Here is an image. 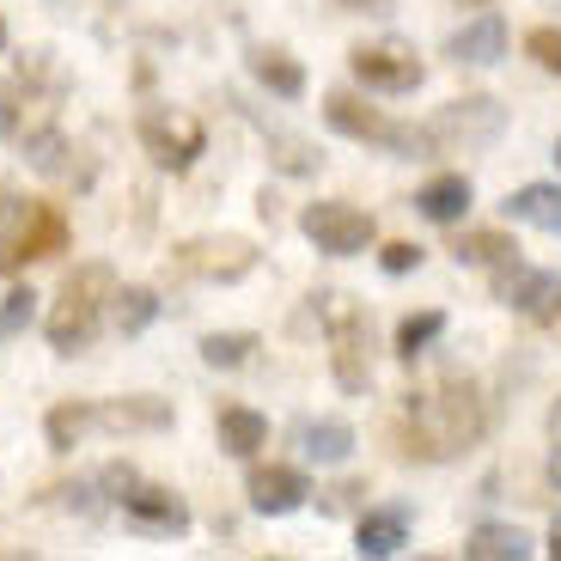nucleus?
<instances>
[{"label": "nucleus", "instance_id": "obj_8", "mask_svg": "<svg viewBox=\"0 0 561 561\" xmlns=\"http://www.w3.org/2000/svg\"><path fill=\"white\" fill-rule=\"evenodd\" d=\"M348 73L366 85V92H415L427 68L415 61V49H397V43H360V49H348Z\"/></svg>", "mask_w": 561, "mask_h": 561}, {"label": "nucleus", "instance_id": "obj_11", "mask_svg": "<svg viewBox=\"0 0 561 561\" xmlns=\"http://www.w3.org/2000/svg\"><path fill=\"white\" fill-rule=\"evenodd\" d=\"M68 251V220H61V208H49V202H31L25 220H19L13 232V251H7V275L25 263H43V256Z\"/></svg>", "mask_w": 561, "mask_h": 561}, {"label": "nucleus", "instance_id": "obj_34", "mask_svg": "<svg viewBox=\"0 0 561 561\" xmlns=\"http://www.w3.org/2000/svg\"><path fill=\"white\" fill-rule=\"evenodd\" d=\"M348 13H391V0H342Z\"/></svg>", "mask_w": 561, "mask_h": 561}, {"label": "nucleus", "instance_id": "obj_9", "mask_svg": "<svg viewBox=\"0 0 561 561\" xmlns=\"http://www.w3.org/2000/svg\"><path fill=\"white\" fill-rule=\"evenodd\" d=\"M178 268L196 280H244L256 268V244L251 239H190V244H178Z\"/></svg>", "mask_w": 561, "mask_h": 561}, {"label": "nucleus", "instance_id": "obj_15", "mask_svg": "<svg viewBox=\"0 0 561 561\" xmlns=\"http://www.w3.org/2000/svg\"><path fill=\"white\" fill-rule=\"evenodd\" d=\"M92 421L111 427V434H165V427H171V403H159V397H116V403L92 409Z\"/></svg>", "mask_w": 561, "mask_h": 561}, {"label": "nucleus", "instance_id": "obj_38", "mask_svg": "<svg viewBox=\"0 0 561 561\" xmlns=\"http://www.w3.org/2000/svg\"><path fill=\"white\" fill-rule=\"evenodd\" d=\"M556 165H561V140H556Z\"/></svg>", "mask_w": 561, "mask_h": 561}, {"label": "nucleus", "instance_id": "obj_29", "mask_svg": "<svg viewBox=\"0 0 561 561\" xmlns=\"http://www.w3.org/2000/svg\"><path fill=\"white\" fill-rule=\"evenodd\" d=\"M25 159L37 171H68V140H61V128H37L25 140Z\"/></svg>", "mask_w": 561, "mask_h": 561}, {"label": "nucleus", "instance_id": "obj_18", "mask_svg": "<svg viewBox=\"0 0 561 561\" xmlns=\"http://www.w3.org/2000/svg\"><path fill=\"white\" fill-rule=\"evenodd\" d=\"M214 434H220V446L232 451V458H256V451L268 446V421L244 403H220L214 409Z\"/></svg>", "mask_w": 561, "mask_h": 561}, {"label": "nucleus", "instance_id": "obj_39", "mask_svg": "<svg viewBox=\"0 0 561 561\" xmlns=\"http://www.w3.org/2000/svg\"><path fill=\"white\" fill-rule=\"evenodd\" d=\"M0 43H7V25H0Z\"/></svg>", "mask_w": 561, "mask_h": 561}, {"label": "nucleus", "instance_id": "obj_20", "mask_svg": "<svg viewBox=\"0 0 561 561\" xmlns=\"http://www.w3.org/2000/svg\"><path fill=\"white\" fill-rule=\"evenodd\" d=\"M506 214L525 226H543V232H561V183H525V190H513Z\"/></svg>", "mask_w": 561, "mask_h": 561}, {"label": "nucleus", "instance_id": "obj_14", "mask_svg": "<svg viewBox=\"0 0 561 561\" xmlns=\"http://www.w3.org/2000/svg\"><path fill=\"white\" fill-rule=\"evenodd\" d=\"M494 128H501V104L494 99H458L427 123V135L434 140H489Z\"/></svg>", "mask_w": 561, "mask_h": 561}, {"label": "nucleus", "instance_id": "obj_37", "mask_svg": "<svg viewBox=\"0 0 561 561\" xmlns=\"http://www.w3.org/2000/svg\"><path fill=\"white\" fill-rule=\"evenodd\" d=\"M458 7H494V0H458Z\"/></svg>", "mask_w": 561, "mask_h": 561}, {"label": "nucleus", "instance_id": "obj_10", "mask_svg": "<svg viewBox=\"0 0 561 561\" xmlns=\"http://www.w3.org/2000/svg\"><path fill=\"white\" fill-rule=\"evenodd\" d=\"M330 366H336V385L348 397L366 391V379H373V330H366L360 311H342L330 323Z\"/></svg>", "mask_w": 561, "mask_h": 561}, {"label": "nucleus", "instance_id": "obj_6", "mask_svg": "<svg viewBox=\"0 0 561 561\" xmlns=\"http://www.w3.org/2000/svg\"><path fill=\"white\" fill-rule=\"evenodd\" d=\"M140 147L153 153V165H165V171H190V165H196V153L208 147V135H202L196 116H183V111H165V104H153V111H140Z\"/></svg>", "mask_w": 561, "mask_h": 561}, {"label": "nucleus", "instance_id": "obj_3", "mask_svg": "<svg viewBox=\"0 0 561 561\" xmlns=\"http://www.w3.org/2000/svg\"><path fill=\"white\" fill-rule=\"evenodd\" d=\"M323 123L336 128V135H348V140H366V147H385V153H403V159H421V153L439 147L427 128L397 123V116L373 111V104L354 99V92H330V99H323Z\"/></svg>", "mask_w": 561, "mask_h": 561}, {"label": "nucleus", "instance_id": "obj_31", "mask_svg": "<svg viewBox=\"0 0 561 561\" xmlns=\"http://www.w3.org/2000/svg\"><path fill=\"white\" fill-rule=\"evenodd\" d=\"M25 208L31 202H13L0 190V275H7V251H13V232H19V220H25Z\"/></svg>", "mask_w": 561, "mask_h": 561}, {"label": "nucleus", "instance_id": "obj_28", "mask_svg": "<svg viewBox=\"0 0 561 561\" xmlns=\"http://www.w3.org/2000/svg\"><path fill=\"white\" fill-rule=\"evenodd\" d=\"M439 330H446V311H415V318H403L397 323V354L415 360L427 342H439Z\"/></svg>", "mask_w": 561, "mask_h": 561}, {"label": "nucleus", "instance_id": "obj_16", "mask_svg": "<svg viewBox=\"0 0 561 561\" xmlns=\"http://www.w3.org/2000/svg\"><path fill=\"white\" fill-rule=\"evenodd\" d=\"M446 56H451V61H470V68H494V61L506 56V25H501L494 13L470 19L463 31H451Z\"/></svg>", "mask_w": 561, "mask_h": 561}, {"label": "nucleus", "instance_id": "obj_32", "mask_svg": "<svg viewBox=\"0 0 561 561\" xmlns=\"http://www.w3.org/2000/svg\"><path fill=\"white\" fill-rule=\"evenodd\" d=\"M525 49H531L537 61H543L549 73H561V31H549V25H537L531 37H525Z\"/></svg>", "mask_w": 561, "mask_h": 561}, {"label": "nucleus", "instance_id": "obj_33", "mask_svg": "<svg viewBox=\"0 0 561 561\" xmlns=\"http://www.w3.org/2000/svg\"><path fill=\"white\" fill-rule=\"evenodd\" d=\"M379 263H385V275H409V268H421V244L397 239V244H385V251H379Z\"/></svg>", "mask_w": 561, "mask_h": 561}, {"label": "nucleus", "instance_id": "obj_22", "mask_svg": "<svg viewBox=\"0 0 561 561\" xmlns=\"http://www.w3.org/2000/svg\"><path fill=\"white\" fill-rule=\"evenodd\" d=\"M463 556L470 561H525L531 556V537H525L519 525H482V531H470Z\"/></svg>", "mask_w": 561, "mask_h": 561}, {"label": "nucleus", "instance_id": "obj_25", "mask_svg": "<svg viewBox=\"0 0 561 561\" xmlns=\"http://www.w3.org/2000/svg\"><path fill=\"white\" fill-rule=\"evenodd\" d=\"M85 427H92V409H85V403H56V409H49V421H43L49 451H73Z\"/></svg>", "mask_w": 561, "mask_h": 561}, {"label": "nucleus", "instance_id": "obj_36", "mask_svg": "<svg viewBox=\"0 0 561 561\" xmlns=\"http://www.w3.org/2000/svg\"><path fill=\"white\" fill-rule=\"evenodd\" d=\"M549 477H556V489H561V446H556V458H549Z\"/></svg>", "mask_w": 561, "mask_h": 561}, {"label": "nucleus", "instance_id": "obj_26", "mask_svg": "<svg viewBox=\"0 0 561 561\" xmlns=\"http://www.w3.org/2000/svg\"><path fill=\"white\" fill-rule=\"evenodd\" d=\"M451 251H458V263H489V268H501V263H513V251H519V244L506 239V232H463Z\"/></svg>", "mask_w": 561, "mask_h": 561}, {"label": "nucleus", "instance_id": "obj_4", "mask_svg": "<svg viewBox=\"0 0 561 561\" xmlns=\"http://www.w3.org/2000/svg\"><path fill=\"white\" fill-rule=\"evenodd\" d=\"M299 232L330 256H360L366 244L379 239L373 214H360L354 202H311V208L299 214Z\"/></svg>", "mask_w": 561, "mask_h": 561}, {"label": "nucleus", "instance_id": "obj_13", "mask_svg": "<svg viewBox=\"0 0 561 561\" xmlns=\"http://www.w3.org/2000/svg\"><path fill=\"white\" fill-rule=\"evenodd\" d=\"M123 513L140 525V531H190V506L178 501L171 489H153V482H128L123 494Z\"/></svg>", "mask_w": 561, "mask_h": 561}, {"label": "nucleus", "instance_id": "obj_30", "mask_svg": "<svg viewBox=\"0 0 561 561\" xmlns=\"http://www.w3.org/2000/svg\"><path fill=\"white\" fill-rule=\"evenodd\" d=\"M31 318H37V294H31V287H13V294L0 299V342H13Z\"/></svg>", "mask_w": 561, "mask_h": 561}, {"label": "nucleus", "instance_id": "obj_2", "mask_svg": "<svg viewBox=\"0 0 561 561\" xmlns=\"http://www.w3.org/2000/svg\"><path fill=\"white\" fill-rule=\"evenodd\" d=\"M111 299H116V275L104 263L68 268V280H61V294H56V311H49V348H56V354H80L85 342L104 330Z\"/></svg>", "mask_w": 561, "mask_h": 561}, {"label": "nucleus", "instance_id": "obj_27", "mask_svg": "<svg viewBox=\"0 0 561 561\" xmlns=\"http://www.w3.org/2000/svg\"><path fill=\"white\" fill-rule=\"evenodd\" d=\"M251 354H256L251 330H214V336H202V360L208 366H244Z\"/></svg>", "mask_w": 561, "mask_h": 561}, {"label": "nucleus", "instance_id": "obj_1", "mask_svg": "<svg viewBox=\"0 0 561 561\" xmlns=\"http://www.w3.org/2000/svg\"><path fill=\"white\" fill-rule=\"evenodd\" d=\"M489 434V403H482V391L470 379H446L434 385V391H415L409 397V427L397 439H403V458H458V451H470L477 439Z\"/></svg>", "mask_w": 561, "mask_h": 561}, {"label": "nucleus", "instance_id": "obj_19", "mask_svg": "<svg viewBox=\"0 0 561 561\" xmlns=\"http://www.w3.org/2000/svg\"><path fill=\"white\" fill-rule=\"evenodd\" d=\"M415 208L427 214V220H439V226H458L463 214H470V178L463 171H446V178H434L427 190L415 196Z\"/></svg>", "mask_w": 561, "mask_h": 561}, {"label": "nucleus", "instance_id": "obj_7", "mask_svg": "<svg viewBox=\"0 0 561 561\" xmlns=\"http://www.w3.org/2000/svg\"><path fill=\"white\" fill-rule=\"evenodd\" d=\"M494 299L501 306H513L519 318H537V323H549V318H561V275H549V268H531V263H501L494 268Z\"/></svg>", "mask_w": 561, "mask_h": 561}, {"label": "nucleus", "instance_id": "obj_24", "mask_svg": "<svg viewBox=\"0 0 561 561\" xmlns=\"http://www.w3.org/2000/svg\"><path fill=\"white\" fill-rule=\"evenodd\" d=\"M299 439H306V458H318V463H342L354 451V427H348V421H311Z\"/></svg>", "mask_w": 561, "mask_h": 561}, {"label": "nucleus", "instance_id": "obj_23", "mask_svg": "<svg viewBox=\"0 0 561 561\" xmlns=\"http://www.w3.org/2000/svg\"><path fill=\"white\" fill-rule=\"evenodd\" d=\"M111 318H116V330H123V336H140V330L159 318V294H153V287H116Z\"/></svg>", "mask_w": 561, "mask_h": 561}, {"label": "nucleus", "instance_id": "obj_17", "mask_svg": "<svg viewBox=\"0 0 561 561\" xmlns=\"http://www.w3.org/2000/svg\"><path fill=\"white\" fill-rule=\"evenodd\" d=\"M409 543V513L403 506H373V513H360V525H354V549L373 561L397 556V549Z\"/></svg>", "mask_w": 561, "mask_h": 561}, {"label": "nucleus", "instance_id": "obj_21", "mask_svg": "<svg viewBox=\"0 0 561 561\" xmlns=\"http://www.w3.org/2000/svg\"><path fill=\"white\" fill-rule=\"evenodd\" d=\"M251 73L275 92V99H299V92H306V68H299L287 49H268V43H263V49H251Z\"/></svg>", "mask_w": 561, "mask_h": 561}, {"label": "nucleus", "instance_id": "obj_12", "mask_svg": "<svg viewBox=\"0 0 561 561\" xmlns=\"http://www.w3.org/2000/svg\"><path fill=\"white\" fill-rule=\"evenodd\" d=\"M244 494H251V513H263V519H280V513H299L311 494V482L299 477L294 463H256L251 482H244Z\"/></svg>", "mask_w": 561, "mask_h": 561}, {"label": "nucleus", "instance_id": "obj_5", "mask_svg": "<svg viewBox=\"0 0 561 561\" xmlns=\"http://www.w3.org/2000/svg\"><path fill=\"white\" fill-rule=\"evenodd\" d=\"M43 68L31 61V68H19L13 80L0 85V135L13 140V147H25L37 128H56V92H37Z\"/></svg>", "mask_w": 561, "mask_h": 561}, {"label": "nucleus", "instance_id": "obj_35", "mask_svg": "<svg viewBox=\"0 0 561 561\" xmlns=\"http://www.w3.org/2000/svg\"><path fill=\"white\" fill-rule=\"evenodd\" d=\"M543 549H549V556H556V561H561V519H556V525H549V543H543Z\"/></svg>", "mask_w": 561, "mask_h": 561}]
</instances>
